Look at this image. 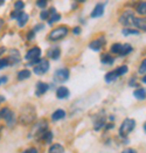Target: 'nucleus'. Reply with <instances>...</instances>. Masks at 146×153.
I'll list each match as a JSON object with an SVG mask.
<instances>
[{"mask_svg":"<svg viewBox=\"0 0 146 153\" xmlns=\"http://www.w3.org/2000/svg\"><path fill=\"white\" fill-rule=\"evenodd\" d=\"M48 153H64V147L61 144H53L49 147Z\"/></svg>","mask_w":146,"mask_h":153,"instance_id":"obj_20","label":"nucleus"},{"mask_svg":"<svg viewBox=\"0 0 146 153\" xmlns=\"http://www.w3.org/2000/svg\"><path fill=\"white\" fill-rule=\"evenodd\" d=\"M127 71H129V68H127V65H125V64L120 65V67H118V68L116 69V73H117V76L118 77L125 75Z\"/></svg>","mask_w":146,"mask_h":153,"instance_id":"obj_29","label":"nucleus"},{"mask_svg":"<svg viewBox=\"0 0 146 153\" xmlns=\"http://www.w3.org/2000/svg\"><path fill=\"white\" fill-rule=\"evenodd\" d=\"M36 6L43 10V8L47 6V1H46V0H38V1H36Z\"/></svg>","mask_w":146,"mask_h":153,"instance_id":"obj_35","label":"nucleus"},{"mask_svg":"<svg viewBox=\"0 0 146 153\" xmlns=\"http://www.w3.org/2000/svg\"><path fill=\"white\" fill-rule=\"evenodd\" d=\"M48 70H49V61L46 60V59H40L39 62L33 67L34 74H35V75H39V76L44 75Z\"/></svg>","mask_w":146,"mask_h":153,"instance_id":"obj_5","label":"nucleus"},{"mask_svg":"<svg viewBox=\"0 0 146 153\" xmlns=\"http://www.w3.org/2000/svg\"><path fill=\"white\" fill-rule=\"evenodd\" d=\"M14 8H15V11H20V12H21V10L25 8V2L21 1V0L16 1V2L14 4Z\"/></svg>","mask_w":146,"mask_h":153,"instance_id":"obj_32","label":"nucleus"},{"mask_svg":"<svg viewBox=\"0 0 146 153\" xmlns=\"http://www.w3.org/2000/svg\"><path fill=\"white\" fill-rule=\"evenodd\" d=\"M69 33V28L67 26H59L56 28H54L53 30L48 34V39L50 41H59V40H62L68 35Z\"/></svg>","mask_w":146,"mask_h":153,"instance_id":"obj_1","label":"nucleus"},{"mask_svg":"<svg viewBox=\"0 0 146 153\" xmlns=\"http://www.w3.org/2000/svg\"><path fill=\"white\" fill-rule=\"evenodd\" d=\"M104 46H105V39H104V36H101V38L91 41L89 45V48L93 51H99Z\"/></svg>","mask_w":146,"mask_h":153,"instance_id":"obj_10","label":"nucleus"},{"mask_svg":"<svg viewBox=\"0 0 146 153\" xmlns=\"http://www.w3.org/2000/svg\"><path fill=\"white\" fill-rule=\"evenodd\" d=\"M7 60H8L10 65H14L15 63H18L20 61V54H19V51H16V49L10 51V56L7 57Z\"/></svg>","mask_w":146,"mask_h":153,"instance_id":"obj_15","label":"nucleus"},{"mask_svg":"<svg viewBox=\"0 0 146 153\" xmlns=\"http://www.w3.org/2000/svg\"><path fill=\"white\" fill-rule=\"evenodd\" d=\"M69 96H70V91L64 85H61L56 89V97L59 100H67Z\"/></svg>","mask_w":146,"mask_h":153,"instance_id":"obj_13","label":"nucleus"},{"mask_svg":"<svg viewBox=\"0 0 146 153\" xmlns=\"http://www.w3.org/2000/svg\"><path fill=\"white\" fill-rule=\"evenodd\" d=\"M144 131H145V132H146V123H145V124H144Z\"/></svg>","mask_w":146,"mask_h":153,"instance_id":"obj_44","label":"nucleus"},{"mask_svg":"<svg viewBox=\"0 0 146 153\" xmlns=\"http://www.w3.org/2000/svg\"><path fill=\"white\" fill-rule=\"evenodd\" d=\"M122 153H137V151L134 150V149H125V150H123L122 151Z\"/></svg>","mask_w":146,"mask_h":153,"instance_id":"obj_38","label":"nucleus"},{"mask_svg":"<svg viewBox=\"0 0 146 153\" xmlns=\"http://www.w3.org/2000/svg\"><path fill=\"white\" fill-rule=\"evenodd\" d=\"M101 62L104 65H112V64L115 63V57L111 56L110 54H103L101 56Z\"/></svg>","mask_w":146,"mask_h":153,"instance_id":"obj_18","label":"nucleus"},{"mask_svg":"<svg viewBox=\"0 0 146 153\" xmlns=\"http://www.w3.org/2000/svg\"><path fill=\"white\" fill-rule=\"evenodd\" d=\"M24 153H38V151H36V149H34V147H30V149H28V150H26Z\"/></svg>","mask_w":146,"mask_h":153,"instance_id":"obj_40","label":"nucleus"},{"mask_svg":"<svg viewBox=\"0 0 146 153\" xmlns=\"http://www.w3.org/2000/svg\"><path fill=\"white\" fill-rule=\"evenodd\" d=\"M136 128V120L134 119H131V118H126L123 120L122 125L119 128V136L120 137H127L131 132Z\"/></svg>","mask_w":146,"mask_h":153,"instance_id":"obj_2","label":"nucleus"},{"mask_svg":"<svg viewBox=\"0 0 146 153\" xmlns=\"http://www.w3.org/2000/svg\"><path fill=\"white\" fill-rule=\"evenodd\" d=\"M28 19H29V16H28V14L25 12H21V14H20V16L18 18V25H19V27H24V26L26 25L27 22H28Z\"/></svg>","mask_w":146,"mask_h":153,"instance_id":"obj_22","label":"nucleus"},{"mask_svg":"<svg viewBox=\"0 0 146 153\" xmlns=\"http://www.w3.org/2000/svg\"><path fill=\"white\" fill-rule=\"evenodd\" d=\"M133 51V47L130 45V43H125V45H123V48H122V51H120L119 56L122 57H124V56H127L129 54H131Z\"/></svg>","mask_w":146,"mask_h":153,"instance_id":"obj_21","label":"nucleus"},{"mask_svg":"<svg viewBox=\"0 0 146 153\" xmlns=\"http://www.w3.org/2000/svg\"><path fill=\"white\" fill-rule=\"evenodd\" d=\"M1 118H4L6 122H7V124L11 126V125H13L14 122H15V117H14V114L8 109V108H2L1 110H0V119Z\"/></svg>","mask_w":146,"mask_h":153,"instance_id":"obj_7","label":"nucleus"},{"mask_svg":"<svg viewBox=\"0 0 146 153\" xmlns=\"http://www.w3.org/2000/svg\"><path fill=\"white\" fill-rule=\"evenodd\" d=\"M36 118V114H35V109H33L32 106H26L25 110L21 112L19 120L22 124H29L32 122H34Z\"/></svg>","mask_w":146,"mask_h":153,"instance_id":"obj_3","label":"nucleus"},{"mask_svg":"<svg viewBox=\"0 0 146 153\" xmlns=\"http://www.w3.org/2000/svg\"><path fill=\"white\" fill-rule=\"evenodd\" d=\"M40 56H41V49L40 48H39V47H33V48H30V49L26 53L25 59H26L27 61L33 62V61L40 60Z\"/></svg>","mask_w":146,"mask_h":153,"instance_id":"obj_8","label":"nucleus"},{"mask_svg":"<svg viewBox=\"0 0 146 153\" xmlns=\"http://www.w3.org/2000/svg\"><path fill=\"white\" fill-rule=\"evenodd\" d=\"M21 12H22V11H21ZM21 12H20V11H15V10H14L13 12L11 13V18H12V19H16V20H18V18L20 16Z\"/></svg>","mask_w":146,"mask_h":153,"instance_id":"obj_36","label":"nucleus"},{"mask_svg":"<svg viewBox=\"0 0 146 153\" xmlns=\"http://www.w3.org/2000/svg\"><path fill=\"white\" fill-rule=\"evenodd\" d=\"M117 78H118V76H117V73H116V70H112V71H109V73H106L105 76H104V79H105L106 83H111V82L116 81Z\"/></svg>","mask_w":146,"mask_h":153,"instance_id":"obj_23","label":"nucleus"},{"mask_svg":"<svg viewBox=\"0 0 146 153\" xmlns=\"http://www.w3.org/2000/svg\"><path fill=\"white\" fill-rule=\"evenodd\" d=\"M142 82H143L144 84H146V75H144V76L142 77Z\"/></svg>","mask_w":146,"mask_h":153,"instance_id":"obj_43","label":"nucleus"},{"mask_svg":"<svg viewBox=\"0 0 146 153\" xmlns=\"http://www.w3.org/2000/svg\"><path fill=\"white\" fill-rule=\"evenodd\" d=\"M0 84H1V81H0Z\"/></svg>","mask_w":146,"mask_h":153,"instance_id":"obj_46","label":"nucleus"},{"mask_svg":"<svg viewBox=\"0 0 146 153\" xmlns=\"http://www.w3.org/2000/svg\"><path fill=\"white\" fill-rule=\"evenodd\" d=\"M0 81H1V84H2V83H5V82H7V77H1V78H0Z\"/></svg>","mask_w":146,"mask_h":153,"instance_id":"obj_42","label":"nucleus"},{"mask_svg":"<svg viewBox=\"0 0 146 153\" xmlns=\"http://www.w3.org/2000/svg\"><path fill=\"white\" fill-rule=\"evenodd\" d=\"M49 11H47V10H43L42 12L40 13V19L42 21H44V20H49Z\"/></svg>","mask_w":146,"mask_h":153,"instance_id":"obj_33","label":"nucleus"},{"mask_svg":"<svg viewBox=\"0 0 146 153\" xmlns=\"http://www.w3.org/2000/svg\"><path fill=\"white\" fill-rule=\"evenodd\" d=\"M122 33L125 36H129V35H139V30L138 29H133V28H123Z\"/></svg>","mask_w":146,"mask_h":153,"instance_id":"obj_28","label":"nucleus"},{"mask_svg":"<svg viewBox=\"0 0 146 153\" xmlns=\"http://www.w3.org/2000/svg\"><path fill=\"white\" fill-rule=\"evenodd\" d=\"M138 73H139V74H144V75H146V59H144V60L140 62L139 69H138Z\"/></svg>","mask_w":146,"mask_h":153,"instance_id":"obj_31","label":"nucleus"},{"mask_svg":"<svg viewBox=\"0 0 146 153\" xmlns=\"http://www.w3.org/2000/svg\"><path fill=\"white\" fill-rule=\"evenodd\" d=\"M47 56L52 60H59L61 56V48L59 46H54L52 48H49L47 51Z\"/></svg>","mask_w":146,"mask_h":153,"instance_id":"obj_12","label":"nucleus"},{"mask_svg":"<svg viewBox=\"0 0 146 153\" xmlns=\"http://www.w3.org/2000/svg\"><path fill=\"white\" fill-rule=\"evenodd\" d=\"M49 90V85L44 82H38L36 83V88H35V94L38 97H40L42 95H44L47 91Z\"/></svg>","mask_w":146,"mask_h":153,"instance_id":"obj_14","label":"nucleus"},{"mask_svg":"<svg viewBox=\"0 0 146 153\" xmlns=\"http://www.w3.org/2000/svg\"><path fill=\"white\" fill-rule=\"evenodd\" d=\"M7 65H10L7 59H0V69H4V68L7 67Z\"/></svg>","mask_w":146,"mask_h":153,"instance_id":"obj_34","label":"nucleus"},{"mask_svg":"<svg viewBox=\"0 0 146 153\" xmlns=\"http://www.w3.org/2000/svg\"><path fill=\"white\" fill-rule=\"evenodd\" d=\"M81 32H82L81 27H75V28L73 29V33H74L75 35H79V34H81Z\"/></svg>","mask_w":146,"mask_h":153,"instance_id":"obj_39","label":"nucleus"},{"mask_svg":"<svg viewBox=\"0 0 146 153\" xmlns=\"http://www.w3.org/2000/svg\"><path fill=\"white\" fill-rule=\"evenodd\" d=\"M34 38H35V32H34V30H30V32L27 34V39H28V40H33Z\"/></svg>","mask_w":146,"mask_h":153,"instance_id":"obj_37","label":"nucleus"},{"mask_svg":"<svg viewBox=\"0 0 146 153\" xmlns=\"http://www.w3.org/2000/svg\"><path fill=\"white\" fill-rule=\"evenodd\" d=\"M134 14H133L132 11H125V12L123 13L122 15L119 16V19H118V21H119L120 24L123 26H125V27H127L129 28V26L133 25V20H134Z\"/></svg>","mask_w":146,"mask_h":153,"instance_id":"obj_6","label":"nucleus"},{"mask_svg":"<svg viewBox=\"0 0 146 153\" xmlns=\"http://www.w3.org/2000/svg\"><path fill=\"white\" fill-rule=\"evenodd\" d=\"M47 123H46V120H41V122H39L34 128H33V132H32V134L30 136H34V137H38V136H42L47 130Z\"/></svg>","mask_w":146,"mask_h":153,"instance_id":"obj_9","label":"nucleus"},{"mask_svg":"<svg viewBox=\"0 0 146 153\" xmlns=\"http://www.w3.org/2000/svg\"><path fill=\"white\" fill-rule=\"evenodd\" d=\"M30 75H32V73H30L28 69H24V70H21V71L18 73V79H19V81H24V79L29 78Z\"/></svg>","mask_w":146,"mask_h":153,"instance_id":"obj_24","label":"nucleus"},{"mask_svg":"<svg viewBox=\"0 0 146 153\" xmlns=\"http://www.w3.org/2000/svg\"><path fill=\"white\" fill-rule=\"evenodd\" d=\"M133 96L138 101H144V100H146V90L144 88H138L137 90H134Z\"/></svg>","mask_w":146,"mask_h":153,"instance_id":"obj_19","label":"nucleus"},{"mask_svg":"<svg viewBox=\"0 0 146 153\" xmlns=\"http://www.w3.org/2000/svg\"><path fill=\"white\" fill-rule=\"evenodd\" d=\"M133 26L137 27L138 29L143 30V32H146V16L145 18H142V16L134 18V20H133Z\"/></svg>","mask_w":146,"mask_h":153,"instance_id":"obj_16","label":"nucleus"},{"mask_svg":"<svg viewBox=\"0 0 146 153\" xmlns=\"http://www.w3.org/2000/svg\"><path fill=\"white\" fill-rule=\"evenodd\" d=\"M122 48H123V45L119 43V42H116V43L111 45V47H110V51H111L112 54H117V55H119L120 51H122Z\"/></svg>","mask_w":146,"mask_h":153,"instance_id":"obj_26","label":"nucleus"},{"mask_svg":"<svg viewBox=\"0 0 146 153\" xmlns=\"http://www.w3.org/2000/svg\"><path fill=\"white\" fill-rule=\"evenodd\" d=\"M136 11H137L138 14H140V15H146V1L139 2L137 5V7H136Z\"/></svg>","mask_w":146,"mask_h":153,"instance_id":"obj_27","label":"nucleus"},{"mask_svg":"<svg viewBox=\"0 0 146 153\" xmlns=\"http://www.w3.org/2000/svg\"><path fill=\"white\" fill-rule=\"evenodd\" d=\"M42 28H44V26H43V25H36V26H35V28H34V29H33V30H34V32H35V33H36V32H38V30H41V29H42Z\"/></svg>","mask_w":146,"mask_h":153,"instance_id":"obj_41","label":"nucleus"},{"mask_svg":"<svg viewBox=\"0 0 146 153\" xmlns=\"http://www.w3.org/2000/svg\"><path fill=\"white\" fill-rule=\"evenodd\" d=\"M70 77V70L68 68H60L54 73V82L55 83H64Z\"/></svg>","mask_w":146,"mask_h":153,"instance_id":"obj_4","label":"nucleus"},{"mask_svg":"<svg viewBox=\"0 0 146 153\" xmlns=\"http://www.w3.org/2000/svg\"><path fill=\"white\" fill-rule=\"evenodd\" d=\"M61 18H62V15H61V14H59V13H56V14H54V15H52V16L49 18V20H48V24L52 26L53 24H55V22L60 21V20H61Z\"/></svg>","mask_w":146,"mask_h":153,"instance_id":"obj_30","label":"nucleus"},{"mask_svg":"<svg viewBox=\"0 0 146 153\" xmlns=\"http://www.w3.org/2000/svg\"><path fill=\"white\" fill-rule=\"evenodd\" d=\"M104 10H105V4L103 2H98L93 10L90 13V18L91 19H96V18H101L103 14H104Z\"/></svg>","mask_w":146,"mask_h":153,"instance_id":"obj_11","label":"nucleus"},{"mask_svg":"<svg viewBox=\"0 0 146 153\" xmlns=\"http://www.w3.org/2000/svg\"><path fill=\"white\" fill-rule=\"evenodd\" d=\"M53 138H54V134H53V132H50V131H46V132L41 136L42 141H44V143H47V144L52 143V141H53Z\"/></svg>","mask_w":146,"mask_h":153,"instance_id":"obj_25","label":"nucleus"},{"mask_svg":"<svg viewBox=\"0 0 146 153\" xmlns=\"http://www.w3.org/2000/svg\"><path fill=\"white\" fill-rule=\"evenodd\" d=\"M67 112L66 110H63V109H57L56 111H54L53 115H52V119H53L54 122H57V120H61V119H63L64 117H66Z\"/></svg>","mask_w":146,"mask_h":153,"instance_id":"obj_17","label":"nucleus"},{"mask_svg":"<svg viewBox=\"0 0 146 153\" xmlns=\"http://www.w3.org/2000/svg\"><path fill=\"white\" fill-rule=\"evenodd\" d=\"M2 4H4V1H0V6H1V5H2Z\"/></svg>","mask_w":146,"mask_h":153,"instance_id":"obj_45","label":"nucleus"}]
</instances>
